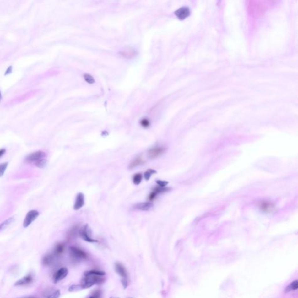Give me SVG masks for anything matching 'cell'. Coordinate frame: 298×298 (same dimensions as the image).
Returning <instances> with one entry per match:
<instances>
[{"instance_id": "cell-1", "label": "cell", "mask_w": 298, "mask_h": 298, "mask_svg": "<svg viewBox=\"0 0 298 298\" xmlns=\"http://www.w3.org/2000/svg\"><path fill=\"white\" fill-rule=\"evenodd\" d=\"M106 281V278L101 275H86L84 276L80 285L83 289H87L95 285H101Z\"/></svg>"}, {"instance_id": "cell-2", "label": "cell", "mask_w": 298, "mask_h": 298, "mask_svg": "<svg viewBox=\"0 0 298 298\" xmlns=\"http://www.w3.org/2000/svg\"><path fill=\"white\" fill-rule=\"evenodd\" d=\"M69 251L71 258L76 262H80L88 258L87 253L78 247L72 246L69 247Z\"/></svg>"}, {"instance_id": "cell-3", "label": "cell", "mask_w": 298, "mask_h": 298, "mask_svg": "<svg viewBox=\"0 0 298 298\" xmlns=\"http://www.w3.org/2000/svg\"><path fill=\"white\" fill-rule=\"evenodd\" d=\"M90 229L89 227L88 224H86L84 227L80 229L79 230V234L80 237L84 239V241L90 243L97 242L98 241L92 238V236L90 235Z\"/></svg>"}, {"instance_id": "cell-4", "label": "cell", "mask_w": 298, "mask_h": 298, "mask_svg": "<svg viewBox=\"0 0 298 298\" xmlns=\"http://www.w3.org/2000/svg\"><path fill=\"white\" fill-rule=\"evenodd\" d=\"M39 215V212L37 210L29 211L26 215L24 220L23 225L24 228H27L36 219Z\"/></svg>"}, {"instance_id": "cell-5", "label": "cell", "mask_w": 298, "mask_h": 298, "mask_svg": "<svg viewBox=\"0 0 298 298\" xmlns=\"http://www.w3.org/2000/svg\"><path fill=\"white\" fill-rule=\"evenodd\" d=\"M46 154L44 151H37L28 155L26 160L28 163H35L40 160L46 158Z\"/></svg>"}, {"instance_id": "cell-6", "label": "cell", "mask_w": 298, "mask_h": 298, "mask_svg": "<svg viewBox=\"0 0 298 298\" xmlns=\"http://www.w3.org/2000/svg\"><path fill=\"white\" fill-rule=\"evenodd\" d=\"M166 149L165 147L160 146L153 147L148 151V156L150 159H153L163 155Z\"/></svg>"}, {"instance_id": "cell-7", "label": "cell", "mask_w": 298, "mask_h": 298, "mask_svg": "<svg viewBox=\"0 0 298 298\" xmlns=\"http://www.w3.org/2000/svg\"><path fill=\"white\" fill-rule=\"evenodd\" d=\"M68 274V270L66 267H62L56 272L53 276V281L57 284L65 278Z\"/></svg>"}, {"instance_id": "cell-8", "label": "cell", "mask_w": 298, "mask_h": 298, "mask_svg": "<svg viewBox=\"0 0 298 298\" xmlns=\"http://www.w3.org/2000/svg\"><path fill=\"white\" fill-rule=\"evenodd\" d=\"M190 10L187 7H182L176 10L175 12V14L177 18L180 20H183L186 19L188 16L190 15Z\"/></svg>"}, {"instance_id": "cell-9", "label": "cell", "mask_w": 298, "mask_h": 298, "mask_svg": "<svg viewBox=\"0 0 298 298\" xmlns=\"http://www.w3.org/2000/svg\"><path fill=\"white\" fill-rule=\"evenodd\" d=\"M119 54L123 58L127 59H131L137 56L138 52L135 50L131 48H127L123 49L122 51L119 52Z\"/></svg>"}, {"instance_id": "cell-10", "label": "cell", "mask_w": 298, "mask_h": 298, "mask_svg": "<svg viewBox=\"0 0 298 298\" xmlns=\"http://www.w3.org/2000/svg\"><path fill=\"white\" fill-rule=\"evenodd\" d=\"M60 290L52 288L46 290L43 293V296L45 298H58L60 297Z\"/></svg>"}, {"instance_id": "cell-11", "label": "cell", "mask_w": 298, "mask_h": 298, "mask_svg": "<svg viewBox=\"0 0 298 298\" xmlns=\"http://www.w3.org/2000/svg\"><path fill=\"white\" fill-rule=\"evenodd\" d=\"M115 271L121 277L122 279H127V272L125 267L120 263H116L115 264Z\"/></svg>"}, {"instance_id": "cell-12", "label": "cell", "mask_w": 298, "mask_h": 298, "mask_svg": "<svg viewBox=\"0 0 298 298\" xmlns=\"http://www.w3.org/2000/svg\"><path fill=\"white\" fill-rule=\"evenodd\" d=\"M84 196L82 193H79L76 195L75 202L73 206L75 210H78L84 206Z\"/></svg>"}, {"instance_id": "cell-13", "label": "cell", "mask_w": 298, "mask_h": 298, "mask_svg": "<svg viewBox=\"0 0 298 298\" xmlns=\"http://www.w3.org/2000/svg\"><path fill=\"white\" fill-rule=\"evenodd\" d=\"M133 208L139 210L149 211L153 208V204L151 202L138 203L134 205Z\"/></svg>"}, {"instance_id": "cell-14", "label": "cell", "mask_w": 298, "mask_h": 298, "mask_svg": "<svg viewBox=\"0 0 298 298\" xmlns=\"http://www.w3.org/2000/svg\"><path fill=\"white\" fill-rule=\"evenodd\" d=\"M33 281V278L32 277V275H29L24 278H22L19 280H18L17 282L15 284V286H24V285H28L29 284H31Z\"/></svg>"}, {"instance_id": "cell-15", "label": "cell", "mask_w": 298, "mask_h": 298, "mask_svg": "<svg viewBox=\"0 0 298 298\" xmlns=\"http://www.w3.org/2000/svg\"><path fill=\"white\" fill-rule=\"evenodd\" d=\"M144 162V160L140 157H138L132 161L131 163H130L129 165V169H133L135 167L143 164Z\"/></svg>"}, {"instance_id": "cell-16", "label": "cell", "mask_w": 298, "mask_h": 298, "mask_svg": "<svg viewBox=\"0 0 298 298\" xmlns=\"http://www.w3.org/2000/svg\"><path fill=\"white\" fill-rule=\"evenodd\" d=\"M84 275V276H86V275H101V276H104V275H106V273L103 271L92 270L86 271Z\"/></svg>"}, {"instance_id": "cell-17", "label": "cell", "mask_w": 298, "mask_h": 298, "mask_svg": "<svg viewBox=\"0 0 298 298\" xmlns=\"http://www.w3.org/2000/svg\"><path fill=\"white\" fill-rule=\"evenodd\" d=\"M54 261V257L51 254H47L43 258L42 262L45 266L51 265Z\"/></svg>"}, {"instance_id": "cell-18", "label": "cell", "mask_w": 298, "mask_h": 298, "mask_svg": "<svg viewBox=\"0 0 298 298\" xmlns=\"http://www.w3.org/2000/svg\"><path fill=\"white\" fill-rule=\"evenodd\" d=\"M14 221V218L11 217L7 219V220H5L3 223H1L0 224V232L5 230L8 226H9Z\"/></svg>"}, {"instance_id": "cell-19", "label": "cell", "mask_w": 298, "mask_h": 298, "mask_svg": "<svg viewBox=\"0 0 298 298\" xmlns=\"http://www.w3.org/2000/svg\"><path fill=\"white\" fill-rule=\"evenodd\" d=\"M65 249V245L62 243H58L55 247V253L57 255H60L64 252Z\"/></svg>"}, {"instance_id": "cell-20", "label": "cell", "mask_w": 298, "mask_h": 298, "mask_svg": "<svg viewBox=\"0 0 298 298\" xmlns=\"http://www.w3.org/2000/svg\"><path fill=\"white\" fill-rule=\"evenodd\" d=\"M142 178H143V176H142V174H140V173L136 174L133 176V182L136 185H139L140 183H141Z\"/></svg>"}, {"instance_id": "cell-21", "label": "cell", "mask_w": 298, "mask_h": 298, "mask_svg": "<svg viewBox=\"0 0 298 298\" xmlns=\"http://www.w3.org/2000/svg\"><path fill=\"white\" fill-rule=\"evenodd\" d=\"M79 230H78V226L73 227L68 233V238L72 239L74 238L77 235V233L79 232Z\"/></svg>"}, {"instance_id": "cell-22", "label": "cell", "mask_w": 298, "mask_h": 298, "mask_svg": "<svg viewBox=\"0 0 298 298\" xmlns=\"http://www.w3.org/2000/svg\"><path fill=\"white\" fill-rule=\"evenodd\" d=\"M157 173V171L154 170H153V169H149L147 171H146L144 174V177L146 181H149L150 178H151V175L154 174H156Z\"/></svg>"}, {"instance_id": "cell-23", "label": "cell", "mask_w": 298, "mask_h": 298, "mask_svg": "<svg viewBox=\"0 0 298 298\" xmlns=\"http://www.w3.org/2000/svg\"><path fill=\"white\" fill-rule=\"evenodd\" d=\"M84 80L89 84H93L95 83V80L93 76L89 74V73H84Z\"/></svg>"}, {"instance_id": "cell-24", "label": "cell", "mask_w": 298, "mask_h": 298, "mask_svg": "<svg viewBox=\"0 0 298 298\" xmlns=\"http://www.w3.org/2000/svg\"><path fill=\"white\" fill-rule=\"evenodd\" d=\"M35 164L36 167H39L40 168H43L47 165V160L46 159V158L40 160L39 161L35 163Z\"/></svg>"}, {"instance_id": "cell-25", "label": "cell", "mask_w": 298, "mask_h": 298, "mask_svg": "<svg viewBox=\"0 0 298 298\" xmlns=\"http://www.w3.org/2000/svg\"><path fill=\"white\" fill-rule=\"evenodd\" d=\"M169 190H170V188L165 187H159V186L158 187H156L155 188H154V189H153V191H154L155 192H157V194H159V193H162L168 191Z\"/></svg>"}, {"instance_id": "cell-26", "label": "cell", "mask_w": 298, "mask_h": 298, "mask_svg": "<svg viewBox=\"0 0 298 298\" xmlns=\"http://www.w3.org/2000/svg\"><path fill=\"white\" fill-rule=\"evenodd\" d=\"M82 287L81 286V285H72L71 286H70L68 289V290L69 292H77V291H79V290H82Z\"/></svg>"}, {"instance_id": "cell-27", "label": "cell", "mask_w": 298, "mask_h": 298, "mask_svg": "<svg viewBox=\"0 0 298 298\" xmlns=\"http://www.w3.org/2000/svg\"><path fill=\"white\" fill-rule=\"evenodd\" d=\"M8 163H3L0 164V177L4 175V173L6 171V169L8 167Z\"/></svg>"}, {"instance_id": "cell-28", "label": "cell", "mask_w": 298, "mask_h": 298, "mask_svg": "<svg viewBox=\"0 0 298 298\" xmlns=\"http://www.w3.org/2000/svg\"><path fill=\"white\" fill-rule=\"evenodd\" d=\"M101 294H102V292H101V290H94V291H93L92 293H91V295H90V298H100V297H101Z\"/></svg>"}, {"instance_id": "cell-29", "label": "cell", "mask_w": 298, "mask_h": 298, "mask_svg": "<svg viewBox=\"0 0 298 298\" xmlns=\"http://www.w3.org/2000/svg\"><path fill=\"white\" fill-rule=\"evenodd\" d=\"M262 208L263 210L267 211H270L272 209V205L271 204L267 202H264L262 204Z\"/></svg>"}, {"instance_id": "cell-30", "label": "cell", "mask_w": 298, "mask_h": 298, "mask_svg": "<svg viewBox=\"0 0 298 298\" xmlns=\"http://www.w3.org/2000/svg\"><path fill=\"white\" fill-rule=\"evenodd\" d=\"M298 289V281H295L294 282H292L288 288H287L286 290H288L289 291L291 290H296Z\"/></svg>"}, {"instance_id": "cell-31", "label": "cell", "mask_w": 298, "mask_h": 298, "mask_svg": "<svg viewBox=\"0 0 298 298\" xmlns=\"http://www.w3.org/2000/svg\"><path fill=\"white\" fill-rule=\"evenodd\" d=\"M140 125L143 127H148L150 125V121L149 119L144 118V119H142L140 121Z\"/></svg>"}, {"instance_id": "cell-32", "label": "cell", "mask_w": 298, "mask_h": 298, "mask_svg": "<svg viewBox=\"0 0 298 298\" xmlns=\"http://www.w3.org/2000/svg\"><path fill=\"white\" fill-rule=\"evenodd\" d=\"M156 183H157V185L159 186V187H165L168 185V182L167 181H161V180H157L156 181Z\"/></svg>"}, {"instance_id": "cell-33", "label": "cell", "mask_w": 298, "mask_h": 298, "mask_svg": "<svg viewBox=\"0 0 298 298\" xmlns=\"http://www.w3.org/2000/svg\"><path fill=\"white\" fill-rule=\"evenodd\" d=\"M157 195H158V194H157V192H155L154 191H153V192H152L151 193L149 196V200L150 201H153V200L155 199Z\"/></svg>"}, {"instance_id": "cell-34", "label": "cell", "mask_w": 298, "mask_h": 298, "mask_svg": "<svg viewBox=\"0 0 298 298\" xmlns=\"http://www.w3.org/2000/svg\"><path fill=\"white\" fill-rule=\"evenodd\" d=\"M121 283H122V286H123V288H124V289H126V288H127V286H128L127 279H122Z\"/></svg>"}, {"instance_id": "cell-35", "label": "cell", "mask_w": 298, "mask_h": 298, "mask_svg": "<svg viewBox=\"0 0 298 298\" xmlns=\"http://www.w3.org/2000/svg\"><path fill=\"white\" fill-rule=\"evenodd\" d=\"M11 72H12V67H8V69H7V71H6V73H5V75H8L9 73H10Z\"/></svg>"}, {"instance_id": "cell-36", "label": "cell", "mask_w": 298, "mask_h": 298, "mask_svg": "<svg viewBox=\"0 0 298 298\" xmlns=\"http://www.w3.org/2000/svg\"><path fill=\"white\" fill-rule=\"evenodd\" d=\"M5 151H6V150L4 149H2L0 150V158L5 153Z\"/></svg>"}, {"instance_id": "cell-37", "label": "cell", "mask_w": 298, "mask_h": 298, "mask_svg": "<svg viewBox=\"0 0 298 298\" xmlns=\"http://www.w3.org/2000/svg\"><path fill=\"white\" fill-rule=\"evenodd\" d=\"M1 92H0V100H1Z\"/></svg>"}]
</instances>
